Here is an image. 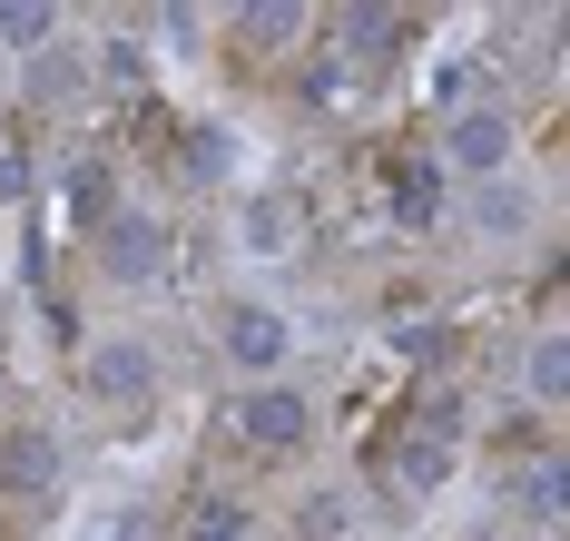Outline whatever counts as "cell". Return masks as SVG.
<instances>
[{
  "mask_svg": "<svg viewBox=\"0 0 570 541\" xmlns=\"http://www.w3.org/2000/svg\"><path fill=\"white\" fill-rule=\"evenodd\" d=\"M148 384H158V355H148L138 335H109V345L89 355V394H99V404H138Z\"/></svg>",
  "mask_w": 570,
  "mask_h": 541,
  "instance_id": "obj_1",
  "label": "cell"
},
{
  "mask_svg": "<svg viewBox=\"0 0 570 541\" xmlns=\"http://www.w3.org/2000/svg\"><path fill=\"white\" fill-rule=\"evenodd\" d=\"M305 423H315V404H305V394H285V384H266V394H246V404H236V433H246L256 453H285Z\"/></svg>",
  "mask_w": 570,
  "mask_h": 541,
  "instance_id": "obj_2",
  "label": "cell"
},
{
  "mask_svg": "<svg viewBox=\"0 0 570 541\" xmlns=\"http://www.w3.org/2000/svg\"><path fill=\"white\" fill-rule=\"evenodd\" d=\"M285 345H295V325H285L276 305H227V355L236 364H256V374H266V364H285Z\"/></svg>",
  "mask_w": 570,
  "mask_h": 541,
  "instance_id": "obj_3",
  "label": "cell"
},
{
  "mask_svg": "<svg viewBox=\"0 0 570 541\" xmlns=\"http://www.w3.org/2000/svg\"><path fill=\"white\" fill-rule=\"evenodd\" d=\"M99 246H109V276H158L168 227H158V217H138V207H118L109 227H99Z\"/></svg>",
  "mask_w": 570,
  "mask_h": 541,
  "instance_id": "obj_4",
  "label": "cell"
},
{
  "mask_svg": "<svg viewBox=\"0 0 570 541\" xmlns=\"http://www.w3.org/2000/svg\"><path fill=\"white\" fill-rule=\"evenodd\" d=\"M453 158L462 168H502V158H512V128L492 119V109H462L453 119Z\"/></svg>",
  "mask_w": 570,
  "mask_h": 541,
  "instance_id": "obj_5",
  "label": "cell"
},
{
  "mask_svg": "<svg viewBox=\"0 0 570 541\" xmlns=\"http://www.w3.org/2000/svg\"><path fill=\"white\" fill-rule=\"evenodd\" d=\"M187 532H197V541H256V512H246V502H227V492H207Z\"/></svg>",
  "mask_w": 570,
  "mask_h": 541,
  "instance_id": "obj_6",
  "label": "cell"
},
{
  "mask_svg": "<svg viewBox=\"0 0 570 541\" xmlns=\"http://www.w3.org/2000/svg\"><path fill=\"white\" fill-rule=\"evenodd\" d=\"M50 463H59L50 433H10V443H0V473L10 482H50Z\"/></svg>",
  "mask_w": 570,
  "mask_h": 541,
  "instance_id": "obj_7",
  "label": "cell"
},
{
  "mask_svg": "<svg viewBox=\"0 0 570 541\" xmlns=\"http://www.w3.org/2000/svg\"><path fill=\"white\" fill-rule=\"evenodd\" d=\"M69 217H89V227H109V217H118L109 168H79V178H69Z\"/></svg>",
  "mask_w": 570,
  "mask_h": 541,
  "instance_id": "obj_8",
  "label": "cell"
},
{
  "mask_svg": "<svg viewBox=\"0 0 570 541\" xmlns=\"http://www.w3.org/2000/svg\"><path fill=\"white\" fill-rule=\"evenodd\" d=\"M521 512H570V473L561 463H551V473H541V463L521 473Z\"/></svg>",
  "mask_w": 570,
  "mask_h": 541,
  "instance_id": "obj_9",
  "label": "cell"
},
{
  "mask_svg": "<svg viewBox=\"0 0 570 541\" xmlns=\"http://www.w3.org/2000/svg\"><path fill=\"white\" fill-rule=\"evenodd\" d=\"M531 394H570V335L531 345Z\"/></svg>",
  "mask_w": 570,
  "mask_h": 541,
  "instance_id": "obj_10",
  "label": "cell"
},
{
  "mask_svg": "<svg viewBox=\"0 0 570 541\" xmlns=\"http://www.w3.org/2000/svg\"><path fill=\"white\" fill-rule=\"evenodd\" d=\"M50 30V10H0V40H40Z\"/></svg>",
  "mask_w": 570,
  "mask_h": 541,
  "instance_id": "obj_11",
  "label": "cell"
}]
</instances>
